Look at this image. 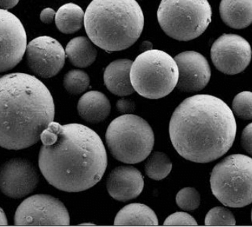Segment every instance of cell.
<instances>
[{"label":"cell","mask_w":252,"mask_h":227,"mask_svg":"<svg viewBox=\"0 0 252 227\" xmlns=\"http://www.w3.org/2000/svg\"><path fill=\"white\" fill-rule=\"evenodd\" d=\"M90 84L88 74L81 70H72L65 74L63 86L70 95H78L87 90Z\"/></svg>","instance_id":"obj_23"},{"label":"cell","mask_w":252,"mask_h":227,"mask_svg":"<svg viewBox=\"0 0 252 227\" xmlns=\"http://www.w3.org/2000/svg\"><path fill=\"white\" fill-rule=\"evenodd\" d=\"M252 158L243 154L230 155L212 170V194L225 206L243 208L252 203Z\"/></svg>","instance_id":"obj_7"},{"label":"cell","mask_w":252,"mask_h":227,"mask_svg":"<svg viewBox=\"0 0 252 227\" xmlns=\"http://www.w3.org/2000/svg\"><path fill=\"white\" fill-rule=\"evenodd\" d=\"M165 226H196L197 221L189 214L184 212H177L166 219L164 223Z\"/></svg>","instance_id":"obj_27"},{"label":"cell","mask_w":252,"mask_h":227,"mask_svg":"<svg viewBox=\"0 0 252 227\" xmlns=\"http://www.w3.org/2000/svg\"><path fill=\"white\" fill-rule=\"evenodd\" d=\"M236 133L233 111L212 95L186 98L176 108L169 123L174 149L184 159L197 163L222 157L233 146Z\"/></svg>","instance_id":"obj_2"},{"label":"cell","mask_w":252,"mask_h":227,"mask_svg":"<svg viewBox=\"0 0 252 227\" xmlns=\"http://www.w3.org/2000/svg\"><path fill=\"white\" fill-rule=\"evenodd\" d=\"M27 47V35L22 23L7 10L0 9V73L16 67Z\"/></svg>","instance_id":"obj_11"},{"label":"cell","mask_w":252,"mask_h":227,"mask_svg":"<svg viewBox=\"0 0 252 227\" xmlns=\"http://www.w3.org/2000/svg\"><path fill=\"white\" fill-rule=\"evenodd\" d=\"M26 53L30 69L43 78L57 75L63 68L66 57L60 42L49 36L32 39L27 44Z\"/></svg>","instance_id":"obj_12"},{"label":"cell","mask_w":252,"mask_h":227,"mask_svg":"<svg viewBox=\"0 0 252 227\" xmlns=\"http://www.w3.org/2000/svg\"><path fill=\"white\" fill-rule=\"evenodd\" d=\"M116 107L120 113H131L135 110V103L131 100L126 98H122L118 101L116 103Z\"/></svg>","instance_id":"obj_29"},{"label":"cell","mask_w":252,"mask_h":227,"mask_svg":"<svg viewBox=\"0 0 252 227\" xmlns=\"http://www.w3.org/2000/svg\"><path fill=\"white\" fill-rule=\"evenodd\" d=\"M171 169V160L167 155L159 151L153 153L145 164V171L148 177L156 181L166 178L170 173Z\"/></svg>","instance_id":"obj_22"},{"label":"cell","mask_w":252,"mask_h":227,"mask_svg":"<svg viewBox=\"0 0 252 227\" xmlns=\"http://www.w3.org/2000/svg\"><path fill=\"white\" fill-rule=\"evenodd\" d=\"M19 0H0V9H12L19 3Z\"/></svg>","instance_id":"obj_31"},{"label":"cell","mask_w":252,"mask_h":227,"mask_svg":"<svg viewBox=\"0 0 252 227\" xmlns=\"http://www.w3.org/2000/svg\"><path fill=\"white\" fill-rule=\"evenodd\" d=\"M144 180L138 169L131 166H120L107 179L106 188L112 198L126 202L137 198L143 192Z\"/></svg>","instance_id":"obj_15"},{"label":"cell","mask_w":252,"mask_h":227,"mask_svg":"<svg viewBox=\"0 0 252 227\" xmlns=\"http://www.w3.org/2000/svg\"><path fill=\"white\" fill-rule=\"evenodd\" d=\"M132 61L119 59L112 62L105 68L103 80L105 87L113 95L128 96L134 92L130 80Z\"/></svg>","instance_id":"obj_16"},{"label":"cell","mask_w":252,"mask_h":227,"mask_svg":"<svg viewBox=\"0 0 252 227\" xmlns=\"http://www.w3.org/2000/svg\"><path fill=\"white\" fill-rule=\"evenodd\" d=\"M89 38L108 52L125 50L142 33L144 16L136 0H93L84 16Z\"/></svg>","instance_id":"obj_4"},{"label":"cell","mask_w":252,"mask_h":227,"mask_svg":"<svg viewBox=\"0 0 252 227\" xmlns=\"http://www.w3.org/2000/svg\"><path fill=\"white\" fill-rule=\"evenodd\" d=\"M56 12L51 8H46L43 9L40 14V20L45 24H52L55 19Z\"/></svg>","instance_id":"obj_30"},{"label":"cell","mask_w":252,"mask_h":227,"mask_svg":"<svg viewBox=\"0 0 252 227\" xmlns=\"http://www.w3.org/2000/svg\"><path fill=\"white\" fill-rule=\"evenodd\" d=\"M178 69V90L195 92L203 90L210 82L211 68L208 61L202 54L193 51L184 52L174 57Z\"/></svg>","instance_id":"obj_14"},{"label":"cell","mask_w":252,"mask_h":227,"mask_svg":"<svg viewBox=\"0 0 252 227\" xmlns=\"http://www.w3.org/2000/svg\"><path fill=\"white\" fill-rule=\"evenodd\" d=\"M41 172L51 185L63 192H81L103 177L108 156L103 141L88 127L52 122L40 135Z\"/></svg>","instance_id":"obj_1"},{"label":"cell","mask_w":252,"mask_h":227,"mask_svg":"<svg viewBox=\"0 0 252 227\" xmlns=\"http://www.w3.org/2000/svg\"><path fill=\"white\" fill-rule=\"evenodd\" d=\"M55 116L52 94L43 82L29 74L0 77V146L27 149L38 142Z\"/></svg>","instance_id":"obj_3"},{"label":"cell","mask_w":252,"mask_h":227,"mask_svg":"<svg viewBox=\"0 0 252 227\" xmlns=\"http://www.w3.org/2000/svg\"><path fill=\"white\" fill-rule=\"evenodd\" d=\"M39 181L38 172L29 160H9L0 167V191L9 198H24L37 188Z\"/></svg>","instance_id":"obj_13"},{"label":"cell","mask_w":252,"mask_h":227,"mask_svg":"<svg viewBox=\"0 0 252 227\" xmlns=\"http://www.w3.org/2000/svg\"><path fill=\"white\" fill-rule=\"evenodd\" d=\"M15 225H70L68 211L64 204L52 195L36 194L22 202L14 215Z\"/></svg>","instance_id":"obj_9"},{"label":"cell","mask_w":252,"mask_h":227,"mask_svg":"<svg viewBox=\"0 0 252 227\" xmlns=\"http://www.w3.org/2000/svg\"><path fill=\"white\" fill-rule=\"evenodd\" d=\"M211 58L219 71L236 75L244 71L250 64L251 46L241 36L224 34L212 44Z\"/></svg>","instance_id":"obj_10"},{"label":"cell","mask_w":252,"mask_h":227,"mask_svg":"<svg viewBox=\"0 0 252 227\" xmlns=\"http://www.w3.org/2000/svg\"><path fill=\"white\" fill-rule=\"evenodd\" d=\"M176 204L186 211H192L198 208L200 204V195L195 188L186 187L178 192Z\"/></svg>","instance_id":"obj_25"},{"label":"cell","mask_w":252,"mask_h":227,"mask_svg":"<svg viewBox=\"0 0 252 227\" xmlns=\"http://www.w3.org/2000/svg\"><path fill=\"white\" fill-rule=\"evenodd\" d=\"M65 52L70 63L78 68L90 66L95 62L98 53L92 41L83 36L72 39Z\"/></svg>","instance_id":"obj_20"},{"label":"cell","mask_w":252,"mask_h":227,"mask_svg":"<svg viewBox=\"0 0 252 227\" xmlns=\"http://www.w3.org/2000/svg\"><path fill=\"white\" fill-rule=\"evenodd\" d=\"M8 221L4 210L0 208V225H7Z\"/></svg>","instance_id":"obj_32"},{"label":"cell","mask_w":252,"mask_h":227,"mask_svg":"<svg viewBox=\"0 0 252 227\" xmlns=\"http://www.w3.org/2000/svg\"><path fill=\"white\" fill-rule=\"evenodd\" d=\"M85 13L78 5L67 3L59 8L55 16L56 26L64 34H72L82 29Z\"/></svg>","instance_id":"obj_21"},{"label":"cell","mask_w":252,"mask_h":227,"mask_svg":"<svg viewBox=\"0 0 252 227\" xmlns=\"http://www.w3.org/2000/svg\"><path fill=\"white\" fill-rule=\"evenodd\" d=\"M205 223L207 226H234L236 220L228 209L215 207L206 215Z\"/></svg>","instance_id":"obj_24"},{"label":"cell","mask_w":252,"mask_h":227,"mask_svg":"<svg viewBox=\"0 0 252 227\" xmlns=\"http://www.w3.org/2000/svg\"><path fill=\"white\" fill-rule=\"evenodd\" d=\"M111 106L104 94L90 91L82 95L77 103V112L82 119L92 124L104 121L110 115Z\"/></svg>","instance_id":"obj_17"},{"label":"cell","mask_w":252,"mask_h":227,"mask_svg":"<svg viewBox=\"0 0 252 227\" xmlns=\"http://www.w3.org/2000/svg\"><path fill=\"white\" fill-rule=\"evenodd\" d=\"M157 15L161 29L168 36L190 41L207 29L212 11L208 0H162Z\"/></svg>","instance_id":"obj_8"},{"label":"cell","mask_w":252,"mask_h":227,"mask_svg":"<svg viewBox=\"0 0 252 227\" xmlns=\"http://www.w3.org/2000/svg\"><path fill=\"white\" fill-rule=\"evenodd\" d=\"M130 80L134 91L149 99H159L174 90L179 80V69L169 54L150 49L132 62Z\"/></svg>","instance_id":"obj_5"},{"label":"cell","mask_w":252,"mask_h":227,"mask_svg":"<svg viewBox=\"0 0 252 227\" xmlns=\"http://www.w3.org/2000/svg\"><path fill=\"white\" fill-rule=\"evenodd\" d=\"M252 125L250 123L248 126L245 127L243 131L241 137V143L243 148L250 156L252 154Z\"/></svg>","instance_id":"obj_28"},{"label":"cell","mask_w":252,"mask_h":227,"mask_svg":"<svg viewBox=\"0 0 252 227\" xmlns=\"http://www.w3.org/2000/svg\"><path fill=\"white\" fill-rule=\"evenodd\" d=\"M152 43H151V42H148V41H146V42H143L142 47H141V48L144 49V52H146V51L152 49Z\"/></svg>","instance_id":"obj_33"},{"label":"cell","mask_w":252,"mask_h":227,"mask_svg":"<svg viewBox=\"0 0 252 227\" xmlns=\"http://www.w3.org/2000/svg\"><path fill=\"white\" fill-rule=\"evenodd\" d=\"M220 17L232 29H243L252 22V0H221Z\"/></svg>","instance_id":"obj_18"},{"label":"cell","mask_w":252,"mask_h":227,"mask_svg":"<svg viewBox=\"0 0 252 227\" xmlns=\"http://www.w3.org/2000/svg\"><path fill=\"white\" fill-rule=\"evenodd\" d=\"M105 139L113 157L127 164L138 163L146 160L155 143L154 133L148 122L129 113L110 123Z\"/></svg>","instance_id":"obj_6"},{"label":"cell","mask_w":252,"mask_h":227,"mask_svg":"<svg viewBox=\"0 0 252 227\" xmlns=\"http://www.w3.org/2000/svg\"><path fill=\"white\" fill-rule=\"evenodd\" d=\"M252 94L251 92H243L238 94L234 98L233 101V113L238 118L243 120H252Z\"/></svg>","instance_id":"obj_26"},{"label":"cell","mask_w":252,"mask_h":227,"mask_svg":"<svg viewBox=\"0 0 252 227\" xmlns=\"http://www.w3.org/2000/svg\"><path fill=\"white\" fill-rule=\"evenodd\" d=\"M156 213L147 205L131 203L121 209L115 217V225L125 226H149L158 225Z\"/></svg>","instance_id":"obj_19"}]
</instances>
